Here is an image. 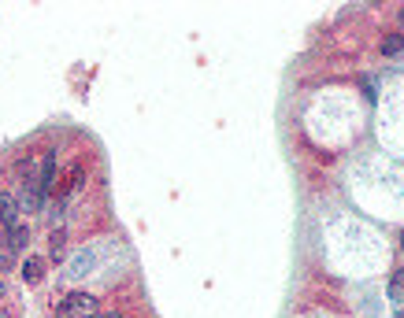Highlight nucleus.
Instances as JSON below:
<instances>
[{"mask_svg": "<svg viewBox=\"0 0 404 318\" xmlns=\"http://www.w3.org/2000/svg\"><path fill=\"white\" fill-rule=\"evenodd\" d=\"M0 226L8 230V244H12V248H26L30 230H26V222L19 218V204H15L12 193H0Z\"/></svg>", "mask_w": 404, "mask_h": 318, "instance_id": "obj_1", "label": "nucleus"}, {"mask_svg": "<svg viewBox=\"0 0 404 318\" xmlns=\"http://www.w3.org/2000/svg\"><path fill=\"white\" fill-rule=\"evenodd\" d=\"M56 318H97V296L93 293H67L56 304Z\"/></svg>", "mask_w": 404, "mask_h": 318, "instance_id": "obj_2", "label": "nucleus"}, {"mask_svg": "<svg viewBox=\"0 0 404 318\" xmlns=\"http://www.w3.org/2000/svg\"><path fill=\"white\" fill-rule=\"evenodd\" d=\"M390 300H393V307L401 311L397 318H404V274H401V271L390 277Z\"/></svg>", "mask_w": 404, "mask_h": 318, "instance_id": "obj_3", "label": "nucleus"}, {"mask_svg": "<svg viewBox=\"0 0 404 318\" xmlns=\"http://www.w3.org/2000/svg\"><path fill=\"white\" fill-rule=\"evenodd\" d=\"M23 277H26L30 285H37V282L45 277V259H37V255H30V259L23 263Z\"/></svg>", "mask_w": 404, "mask_h": 318, "instance_id": "obj_4", "label": "nucleus"}, {"mask_svg": "<svg viewBox=\"0 0 404 318\" xmlns=\"http://www.w3.org/2000/svg\"><path fill=\"white\" fill-rule=\"evenodd\" d=\"M382 52H386V56H401L404 52V37L401 34H390L386 41H382Z\"/></svg>", "mask_w": 404, "mask_h": 318, "instance_id": "obj_5", "label": "nucleus"}, {"mask_svg": "<svg viewBox=\"0 0 404 318\" xmlns=\"http://www.w3.org/2000/svg\"><path fill=\"white\" fill-rule=\"evenodd\" d=\"M63 252H67L63 233H60V230H52V259H63Z\"/></svg>", "mask_w": 404, "mask_h": 318, "instance_id": "obj_6", "label": "nucleus"}, {"mask_svg": "<svg viewBox=\"0 0 404 318\" xmlns=\"http://www.w3.org/2000/svg\"><path fill=\"white\" fill-rule=\"evenodd\" d=\"M12 255H8V248H4V241H0V263H8Z\"/></svg>", "mask_w": 404, "mask_h": 318, "instance_id": "obj_7", "label": "nucleus"}, {"mask_svg": "<svg viewBox=\"0 0 404 318\" xmlns=\"http://www.w3.org/2000/svg\"><path fill=\"white\" fill-rule=\"evenodd\" d=\"M97 318H119V311H108V315H97Z\"/></svg>", "mask_w": 404, "mask_h": 318, "instance_id": "obj_8", "label": "nucleus"}, {"mask_svg": "<svg viewBox=\"0 0 404 318\" xmlns=\"http://www.w3.org/2000/svg\"><path fill=\"white\" fill-rule=\"evenodd\" d=\"M0 300H4V277H0Z\"/></svg>", "mask_w": 404, "mask_h": 318, "instance_id": "obj_9", "label": "nucleus"}, {"mask_svg": "<svg viewBox=\"0 0 404 318\" xmlns=\"http://www.w3.org/2000/svg\"><path fill=\"white\" fill-rule=\"evenodd\" d=\"M401 26H404V8H401Z\"/></svg>", "mask_w": 404, "mask_h": 318, "instance_id": "obj_10", "label": "nucleus"}, {"mask_svg": "<svg viewBox=\"0 0 404 318\" xmlns=\"http://www.w3.org/2000/svg\"><path fill=\"white\" fill-rule=\"evenodd\" d=\"M0 318H8V315H4V311H0Z\"/></svg>", "mask_w": 404, "mask_h": 318, "instance_id": "obj_11", "label": "nucleus"}]
</instances>
